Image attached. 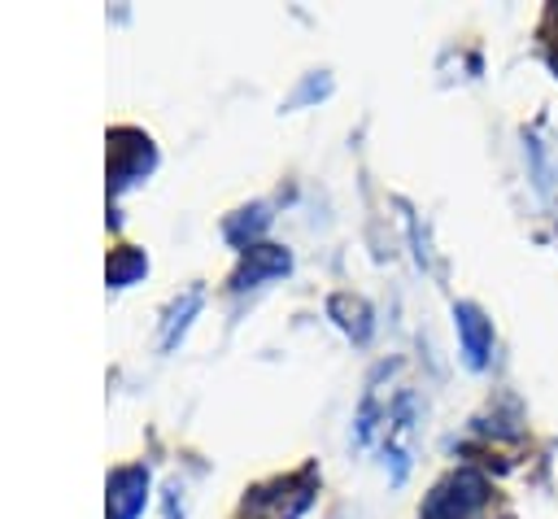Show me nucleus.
<instances>
[{
	"instance_id": "obj_1",
	"label": "nucleus",
	"mask_w": 558,
	"mask_h": 519,
	"mask_svg": "<svg viewBox=\"0 0 558 519\" xmlns=\"http://www.w3.org/2000/svg\"><path fill=\"white\" fill-rule=\"evenodd\" d=\"M314 497V471L301 467L296 475H279L262 488H253L240 506V519H296Z\"/></svg>"
},
{
	"instance_id": "obj_2",
	"label": "nucleus",
	"mask_w": 558,
	"mask_h": 519,
	"mask_svg": "<svg viewBox=\"0 0 558 519\" xmlns=\"http://www.w3.org/2000/svg\"><path fill=\"white\" fill-rule=\"evenodd\" d=\"M488 502V480L475 467L449 471L423 502V519H471Z\"/></svg>"
},
{
	"instance_id": "obj_3",
	"label": "nucleus",
	"mask_w": 558,
	"mask_h": 519,
	"mask_svg": "<svg viewBox=\"0 0 558 519\" xmlns=\"http://www.w3.org/2000/svg\"><path fill=\"white\" fill-rule=\"evenodd\" d=\"M148 166H153V144H148V135L135 131V126H118V131L109 135V179H113V188L131 183V179L144 174Z\"/></svg>"
},
{
	"instance_id": "obj_4",
	"label": "nucleus",
	"mask_w": 558,
	"mask_h": 519,
	"mask_svg": "<svg viewBox=\"0 0 558 519\" xmlns=\"http://www.w3.org/2000/svg\"><path fill=\"white\" fill-rule=\"evenodd\" d=\"M453 327H458V340H462V358H466V366H471V371H480V366L488 362V353H493V327H488L484 310H480V305H471V301L453 305Z\"/></svg>"
},
{
	"instance_id": "obj_5",
	"label": "nucleus",
	"mask_w": 558,
	"mask_h": 519,
	"mask_svg": "<svg viewBox=\"0 0 558 519\" xmlns=\"http://www.w3.org/2000/svg\"><path fill=\"white\" fill-rule=\"evenodd\" d=\"M144 488H148L144 467L113 471L109 475V519H135L144 510Z\"/></svg>"
},
{
	"instance_id": "obj_6",
	"label": "nucleus",
	"mask_w": 558,
	"mask_h": 519,
	"mask_svg": "<svg viewBox=\"0 0 558 519\" xmlns=\"http://www.w3.org/2000/svg\"><path fill=\"white\" fill-rule=\"evenodd\" d=\"M244 249L248 253H244L240 270L231 275V288H248V283H257L266 275H283L288 270V253L283 249H275V244H244Z\"/></svg>"
},
{
	"instance_id": "obj_7",
	"label": "nucleus",
	"mask_w": 558,
	"mask_h": 519,
	"mask_svg": "<svg viewBox=\"0 0 558 519\" xmlns=\"http://www.w3.org/2000/svg\"><path fill=\"white\" fill-rule=\"evenodd\" d=\"M135 275H144V253L131 249V244L113 249L109 253V283H131Z\"/></svg>"
},
{
	"instance_id": "obj_8",
	"label": "nucleus",
	"mask_w": 558,
	"mask_h": 519,
	"mask_svg": "<svg viewBox=\"0 0 558 519\" xmlns=\"http://www.w3.org/2000/svg\"><path fill=\"white\" fill-rule=\"evenodd\" d=\"M196 305H201V292L192 288V292H187V297H183V301L170 310V318H166V345H170V340H174V336L187 327V314H196Z\"/></svg>"
}]
</instances>
